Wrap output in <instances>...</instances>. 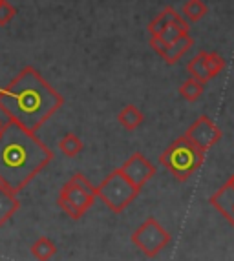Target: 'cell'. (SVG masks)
<instances>
[{"instance_id": "6da1fadb", "label": "cell", "mask_w": 234, "mask_h": 261, "mask_svg": "<svg viewBox=\"0 0 234 261\" xmlns=\"http://www.w3.org/2000/svg\"><path fill=\"white\" fill-rule=\"evenodd\" d=\"M64 105V99L33 66H24L17 77L0 86V112L8 121L37 134L52 115Z\"/></svg>"}, {"instance_id": "7a4b0ae2", "label": "cell", "mask_w": 234, "mask_h": 261, "mask_svg": "<svg viewBox=\"0 0 234 261\" xmlns=\"http://www.w3.org/2000/svg\"><path fill=\"white\" fill-rule=\"evenodd\" d=\"M52 148L37 134L6 121L0 134V183L20 192L53 161Z\"/></svg>"}, {"instance_id": "3957f363", "label": "cell", "mask_w": 234, "mask_h": 261, "mask_svg": "<svg viewBox=\"0 0 234 261\" xmlns=\"http://www.w3.org/2000/svg\"><path fill=\"white\" fill-rule=\"evenodd\" d=\"M205 161V152L200 150L189 137L181 135L170 143L159 155V165L174 175L176 181L185 183L201 168Z\"/></svg>"}, {"instance_id": "277c9868", "label": "cell", "mask_w": 234, "mask_h": 261, "mask_svg": "<svg viewBox=\"0 0 234 261\" xmlns=\"http://www.w3.org/2000/svg\"><path fill=\"white\" fill-rule=\"evenodd\" d=\"M139 188L128 181L121 168L112 170L106 177L101 181L99 187H96V194L101 201H103L106 208H110L113 214L125 212L128 206L137 199Z\"/></svg>"}, {"instance_id": "5b68a950", "label": "cell", "mask_w": 234, "mask_h": 261, "mask_svg": "<svg viewBox=\"0 0 234 261\" xmlns=\"http://www.w3.org/2000/svg\"><path fill=\"white\" fill-rule=\"evenodd\" d=\"M130 240L134 247H137L147 257H156L165 250L172 236L156 218H147L139 225V228H135Z\"/></svg>"}, {"instance_id": "8992f818", "label": "cell", "mask_w": 234, "mask_h": 261, "mask_svg": "<svg viewBox=\"0 0 234 261\" xmlns=\"http://www.w3.org/2000/svg\"><path fill=\"white\" fill-rule=\"evenodd\" d=\"M96 203V197L84 194L81 188L75 187L72 181L64 185L59 192V199L57 205L61 206L62 212L72 219H81L86 214V210L91 208V205Z\"/></svg>"}, {"instance_id": "52a82bcc", "label": "cell", "mask_w": 234, "mask_h": 261, "mask_svg": "<svg viewBox=\"0 0 234 261\" xmlns=\"http://www.w3.org/2000/svg\"><path fill=\"white\" fill-rule=\"evenodd\" d=\"M183 135L189 137L200 150L207 152L221 139V130L216 122L210 121L207 115H200L191 126L186 128V132Z\"/></svg>"}, {"instance_id": "ba28073f", "label": "cell", "mask_w": 234, "mask_h": 261, "mask_svg": "<svg viewBox=\"0 0 234 261\" xmlns=\"http://www.w3.org/2000/svg\"><path fill=\"white\" fill-rule=\"evenodd\" d=\"M119 168H121L123 174L128 177V181H130L132 185H135L139 190H141V188H143L157 172L156 166L152 165L147 157L139 152L132 153Z\"/></svg>"}, {"instance_id": "9c48e42d", "label": "cell", "mask_w": 234, "mask_h": 261, "mask_svg": "<svg viewBox=\"0 0 234 261\" xmlns=\"http://www.w3.org/2000/svg\"><path fill=\"white\" fill-rule=\"evenodd\" d=\"M148 42H150V48L154 49V51H156L169 66L178 64L179 59L194 46V40H192V37L189 35V33L181 35L178 40H174L172 44H165L157 35H150V40H148Z\"/></svg>"}, {"instance_id": "30bf717a", "label": "cell", "mask_w": 234, "mask_h": 261, "mask_svg": "<svg viewBox=\"0 0 234 261\" xmlns=\"http://www.w3.org/2000/svg\"><path fill=\"white\" fill-rule=\"evenodd\" d=\"M167 24H174V26L181 28L183 31L191 30V24H189V22L183 18V15H179L172 6H167V8L163 9L156 18H154V20H150V24H148L147 30H148L150 35H157V33H159Z\"/></svg>"}, {"instance_id": "8fae6325", "label": "cell", "mask_w": 234, "mask_h": 261, "mask_svg": "<svg viewBox=\"0 0 234 261\" xmlns=\"http://www.w3.org/2000/svg\"><path fill=\"white\" fill-rule=\"evenodd\" d=\"M18 208H20V203H18L17 192L0 183V226H4L13 218Z\"/></svg>"}, {"instance_id": "7c38bea8", "label": "cell", "mask_w": 234, "mask_h": 261, "mask_svg": "<svg viewBox=\"0 0 234 261\" xmlns=\"http://www.w3.org/2000/svg\"><path fill=\"white\" fill-rule=\"evenodd\" d=\"M117 121H119V124H121L125 130L134 132L143 124L145 113L141 112L135 105H126L121 112L117 113Z\"/></svg>"}, {"instance_id": "4fadbf2b", "label": "cell", "mask_w": 234, "mask_h": 261, "mask_svg": "<svg viewBox=\"0 0 234 261\" xmlns=\"http://www.w3.org/2000/svg\"><path fill=\"white\" fill-rule=\"evenodd\" d=\"M31 254L37 261H50L57 254V245L46 236H40L39 240L31 245Z\"/></svg>"}, {"instance_id": "5bb4252c", "label": "cell", "mask_w": 234, "mask_h": 261, "mask_svg": "<svg viewBox=\"0 0 234 261\" xmlns=\"http://www.w3.org/2000/svg\"><path fill=\"white\" fill-rule=\"evenodd\" d=\"M208 13V8L203 0H186L183 4V18L186 22H200Z\"/></svg>"}, {"instance_id": "9a60e30c", "label": "cell", "mask_w": 234, "mask_h": 261, "mask_svg": "<svg viewBox=\"0 0 234 261\" xmlns=\"http://www.w3.org/2000/svg\"><path fill=\"white\" fill-rule=\"evenodd\" d=\"M205 53L207 51H200L194 59H191V62L186 64V73L191 75L192 79H196L198 83L201 84H207L210 79H208L207 71H205Z\"/></svg>"}, {"instance_id": "2e32d148", "label": "cell", "mask_w": 234, "mask_h": 261, "mask_svg": "<svg viewBox=\"0 0 234 261\" xmlns=\"http://www.w3.org/2000/svg\"><path fill=\"white\" fill-rule=\"evenodd\" d=\"M203 92H205V84L198 83V81L192 77H189L185 83H181V86H179V95L185 100H189V102L198 100L203 95Z\"/></svg>"}, {"instance_id": "e0dca14e", "label": "cell", "mask_w": 234, "mask_h": 261, "mask_svg": "<svg viewBox=\"0 0 234 261\" xmlns=\"http://www.w3.org/2000/svg\"><path fill=\"white\" fill-rule=\"evenodd\" d=\"M84 143L79 139L75 134H66L61 141H59V150L64 153L66 157H77L83 152Z\"/></svg>"}, {"instance_id": "ac0fdd59", "label": "cell", "mask_w": 234, "mask_h": 261, "mask_svg": "<svg viewBox=\"0 0 234 261\" xmlns=\"http://www.w3.org/2000/svg\"><path fill=\"white\" fill-rule=\"evenodd\" d=\"M203 64H205V71H207L208 79L213 81L214 77H218V75L223 71V68H225V59L216 51H207L205 53Z\"/></svg>"}, {"instance_id": "d6986e66", "label": "cell", "mask_w": 234, "mask_h": 261, "mask_svg": "<svg viewBox=\"0 0 234 261\" xmlns=\"http://www.w3.org/2000/svg\"><path fill=\"white\" fill-rule=\"evenodd\" d=\"M69 181H72V183H74L77 188H81V190H83L84 194H88V196H91V197H97L96 187H93V185H91L90 181H88L86 175H84V174H79V172H77V174L72 175V179H69Z\"/></svg>"}, {"instance_id": "ffe728a7", "label": "cell", "mask_w": 234, "mask_h": 261, "mask_svg": "<svg viewBox=\"0 0 234 261\" xmlns=\"http://www.w3.org/2000/svg\"><path fill=\"white\" fill-rule=\"evenodd\" d=\"M15 15H17V9L11 2L8 0H0V26H6L13 20Z\"/></svg>"}, {"instance_id": "44dd1931", "label": "cell", "mask_w": 234, "mask_h": 261, "mask_svg": "<svg viewBox=\"0 0 234 261\" xmlns=\"http://www.w3.org/2000/svg\"><path fill=\"white\" fill-rule=\"evenodd\" d=\"M227 183H229V185H230V187H232V188H234V174H232V175H230V177H229V179H227Z\"/></svg>"}, {"instance_id": "7402d4cb", "label": "cell", "mask_w": 234, "mask_h": 261, "mask_svg": "<svg viewBox=\"0 0 234 261\" xmlns=\"http://www.w3.org/2000/svg\"><path fill=\"white\" fill-rule=\"evenodd\" d=\"M4 124H6V121H4V119H0V128L4 126Z\"/></svg>"}, {"instance_id": "603a6c76", "label": "cell", "mask_w": 234, "mask_h": 261, "mask_svg": "<svg viewBox=\"0 0 234 261\" xmlns=\"http://www.w3.org/2000/svg\"><path fill=\"white\" fill-rule=\"evenodd\" d=\"M2 128H4V126H2ZM2 128H0V134H2Z\"/></svg>"}, {"instance_id": "cb8c5ba5", "label": "cell", "mask_w": 234, "mask_h": 261, "mask_svg": "<svg viewBox=\"0 0 234 261\" xmlns=\"http://www.w3.org/2000/svg\"><path fill=\"white\" fill-rule=\"evenodd\" d=\"M230 226H232V228H234V225H230Z\"/></svg>"}]
</instances>
